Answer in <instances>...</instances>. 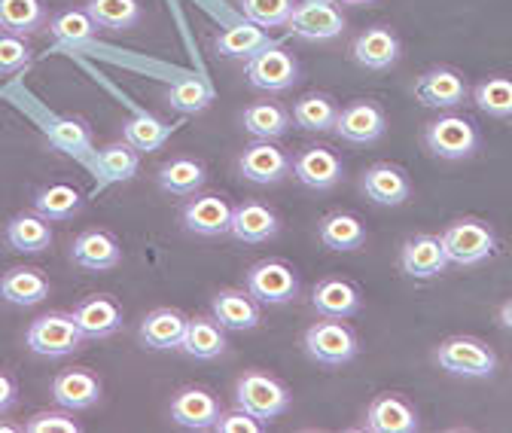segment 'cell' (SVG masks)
Returning a JSON list of instances; mask_svg holds the SVG:
<instances>
[{"mask_svg": "<svg viewBox=\"0 0 512 433\" xmlns=\"http://www.w3.org/2000/svg\"><path fill=\"white\" fill-rule=\"evenodd\" d=\"M424 144H427V150L433 156L458 162V159H470L479 150L482 138H479V129H476L473 119L448 113V116H439V119L427 122Z\"/></svg>", "mask_w": 512, "mask_h": 433, "instance_id": "obj_1", "label": "cell"}, {"mask_svg": "<svg viewBox=\"0 0 512 433\" xmlns=\"http://www.w3.org/2000/svg\"><path fill=\"white\" fill-rule=\"evenodd\" d=\"M235 400H238L241 409H247L260 421H272V418L287 412L290 391H287L284 382L263 373V369H250V373H244L238 379V385H235Z\"/></svg>", "mask_w": 512, "mask_h": 433, "instance_id": "obj_2", "label": "cell"}, {"mask_svg": "<svg viewBox=\"0 0 512 433\" xmlns=\"http://www.w3.org/2000/svg\"><path fill=\"white\" fill-rule=\"evenodd\" d=\"M25 339H28V348L40 357H68L80 351L86 342L74 315H64V312H49L31 321Z\"/></svg>", "mask_w": 512, "mask_h": 433, "instance_id": "obj_3", "label": "cell"}, {"mask_svg": "<svg viewBox=\"0 0 512 433\" xmlns=\"http://www.w3.org/2000/svg\"><path fill=\"white\" fill-rule=\"evenodd\" d=\"M442 244H445L448 260L470 269V266L485 263L494 254L497 235H494V229L488 223L467 217V220H455L442 232Z\"/></svg>", "mask_w": 512, "mask_h": 433, "instance_id": "obj_4", "label": "cell"}, {"mask_svg": "<svg viewBox=\"0 0 512 433\" xmlns=\"http://www.w3.org/2000/svg\"><path fill=\"white\" fill-rule=\"evenodd\" d=\"M305 351L320 366H342L357 357V336L348 324L324 318L305 330Z\"/></svg>", "mask_w": 512, "mask_h": 433, "instance_id": "obj_5", "label": "cell"}, {"mask_svg": "<svg viewBox=\"0 0 512 433\" xmlns=\"http://www.w3.org/2000/svg\"><path fill=\"white\" fill-rule=\"evenodd\" d=\"M436 363L452 376H470V379H485L497 369V354L470 336H452L436 348Z\"/></svg>", "mask_w": 512, "mask_h": 433, "instance_id": "obj_6", "label": "cell"}, {"mask_svg": "<svg viewBox=\"0 0 512 433\" xmlns=\"http://www.w3.org/2000/svg\"><path fill=\"white\" fill-rule=\"evenodd\" d=\"M244 77L253 89H263V92H287L296 86L299 80V61L281 49V46H266L256 55L247 58V68Z\"/></svg>", "mask_w": 512, "mask_h": 433, "instance_id": "obj_7", "label": "cell"}, {"mask_svg": "<svg viewBox=\"0 0 512 433\" xmlns=\"http://www.w3.org/2000/svg\"><path fill=\"white\" fill-rule=\"evenodd\" d=\"M247 290L256 302L284 305L299 296V275L284 260H260L247 272Z\"/></svg>", "mask_w": 512, "mask_h": 433, "instance_id": "obj_8", "label": "cell"}, {"mask_svg": "<svg viewBox=\"0 0 512 433\" xmlns=\"http://www.w3.org/2000/svg\"><path fill=\"white\" fill-rule=\"evenodd\" d=\"M345 16L336 0H302L293 7L287 28L302 40H333L345 31Z\"/></svg>", "mask_w": 512, "mask_h": 433, "instance_id": "obj_9", "label": "cell"}, {"mask_svg": "<svg viewBox=\"0 0 512 433\" xmlns=\"http://www.w3.org/2000/svg\"><path fill=\"white\" fill-rule=\"evenodd\" d=\"M384 129H388V116L369 98L351 101L336 119V135L348 144H372L384 135Z\"/></svg>", "mask_w": 512, "mask_h": 433, "instance_id": "obj_10", "label": "cell"}, {"mask_svg": "<svg viewBox=\"0 0 512 433\" xmlns=\"http://www.w3.org/2000/svg\"><path fill=\"white\" fill-rule=\"evenodd\" d=\"M467 95H470V86L464 74H458L455 68H430L415 83V98L424 107L452 110V107H461Z\"/></svg>", "mask_w": 512, "mask_h": 433, "instance_id": "obj_11", "label": "cell"}, {"mask_svg": "<svg viewBox=\"0 0 512 433\" xmlns=\"http://www.w3.org/2000/svg\"><path fill=\"white\" fill-rule=\"evenodd\" d=\"M238 171H241L244 180L269 187V183H278V180H284L293 171V162H290V156L278 144L256 141V144L244 147V153L238 159Z\"/></svg>", "mask_w": 512, "mask_h": 433, "instance_id": "obj_12", "label": "cell"}, {"mask_svg": "<svg viewBox=\"0 0 512 433\" xmlns=\"http://www.w3.org/2000/svg\"><path fill=\"white\" fill-rule=\"evenodd\" d=\"M220 415V400L205 388H180L171 397V421L186 430H211L217 427Z\"/></svg>", "mask_w": 512, "mask_h": 433, "instance_id": "obj_13", "label": "cell"}, {"mask_svg": "<svg viewBox=\"0 0 512 433\" xmlns=\"http://www.w3.org/2000/svg\"><path fill=\"white\" fill-rule=\"evenodd\" d=\"M363 193L369 202L384 205V208H397L412 196V180L403 168L391 165V162H375L366 168L363 174Z\"/></svg>", "mask_w": 512, "mask_h": 433, "instance_id": "obj_14", "label": "cell"}, {"mask_svg": "<svg viewBox=\"0 0 512 433\" xmlns=\"http://www.w3.org/2000/svg\"><path fill=\"white\" fill-rule=\"evenodd\" d=\"M448 254H445V244L442 235H412L403 251H400V266L409 278H436L448 269Z\"/></svg>", "mask_w": 512, "mask_h": 433, "instance_id": "obj_15", "label": "cell"}, {"mask_svg": "<svg viewBox=\"0 0 512 433\" xmlns=\"http://www.w3.org/2000/svg\"><path fill=\"white\" fill-rule=\"evenodd\" d=\"M293 174L305 183L308 190H333L345 174V165L330 147L311 144L293 159Z\"/></svg>", "mask_w": 512, "mask_h": 433, "instance_id": "obj_16", "label": "cell"}, {"mask_svg": "<svg viewBox=\"0 0 512 433\" xmlns=\"http://www.w3.org/2000/svg\"><path fill=\"white\" fill-rule=\"evenodd\" d=\"M52 397L61 409L71 412H83L92 409L101 400V379L92 373V369H61V373L52 379Z\"/></svg>", "mask_w": 512, "mask_h": 433, "instance_id": "obj_17", "label": "cell"}, {"mask_svg": "<svg viewBox=\"0 0 512 433\" xmlns=\"http://www.w3.org/2000/svg\"><path fill=\"white\" fill-rule=\"evenodd\" d=\"M71 257L86 272H110L122 260V247H119L113 232H107V229H86V232L77 235V241L71 247Z\"/></svg>", "mask_w": 512, "mask_h": 433, "instance_id": "obj_18", "label": "cell"}, {"mask_svg": "<svg viewBox=\"0 0 512 433\" xmlns=\"http://www.w3.org/2000/svg\"><path fill=\"white\" fill-rule=\"evenodd\" d=\"M74 321L86 339H107L122 330V305L107 293H92L74 308Z\"/></svg>", "mask_w": 512, "mask_h": 433, "instance_id": "obj_19", "label": "cell"}, {"mask_svg": "<svg viewBox=\"0 0 512 433\" xmlns=\"http://www.w3.org/2000/svg\"><path fill=\"white\" fill-rule=\"evenodd\" d=\"M232 205L226 196H196L183 208V226L196 235H226L232 229Z\"/></svg>", "mask_w": 512, "mask_h": 433, "instance_id": "obj_20", "label": "cell"}, {"mask_svg": "<svg viewBox=\"0 0 512 433\" xmlns=\"http://www.w3.org/2000/svg\"><path fill=\"white\" fill-rule=\"evenodd\" d=\"M354 61L360 68L366 71H388L391 65H397V58H400V37L391 31V28H384V25H372L366 28L354 46Z\"/></svg>", "mask_w": 512, "mask_h": 433, "instance_id": "obj_21", "label": "cell"}, {"mask_svg": "<svg viewBox=\"0 0 512 433\" xmlns=\"http://www.w3.org/2000/svg\"><path fill=\"white\" fill-rule=\"evenodd\" d=\"M418 424L415 406L400 394H378L366 409V427L375 433H412Z\"/></svg>", "mask_w": 512, "mask_h": 433, "instance_id": "obj_22", "label": "cell"}, {"mask_svg": "<svg viewBox=\"0 0 512 433\" xmlns=\"http://www.w3.org/2000/svg\"><path fill=\"white\" fill-rule=\"evenodd\" d=\"M311 305L320 318H336L345 321L360 312V290L345 278H324L314 287Z\"/></svg>", "mask_w": 512, "mask_h": 433, "instance_id": "obj_23", "label": "cell"}, {"mask_svg": "<svg viewBox=\"0 0 512 433\" xmlns=\"http://www.w3.org/2000/svg\"><path fill=\"white\" fill-rule=\"evenodd\" d=\"M189 318L177 308H156L141 324V342L153 351H174L183 348Z\"/></svg>", "mask_w": 512, "mask_h": 433, "instance_id": "obj_24", "label": "cell"}, {"mask_svg": "<svg viewBox=\"0 0 512 433\" xmlns=\"http://www.w3.org/2000/svg\"><path fill=\"white\" fill-rule=\"evenodd\" d=\"M244 244H263L278 235V214L263 202H244L232 211V229Z\"/></svg>", "mask_w": 512, "mask_h": 433, "instance_id": "obj_25", "label": "cell"}, {"mask_svg": "<svg viewBox=\"0 0 512 433\" xmlns=\"http://www.w3.org/2000/svg\"><path fill=\"white\" fill-rule=\"evenodd\" d=\"M211 312L226 330H253L260 324V302L250 296V290H220L211 299Z\"/></svg>", "mask_w": 512, "mask_h": 433, "instance_id": "obj_26", "label": "cell"}, {"mask_svg": "<svg viewBox=\"0 0 512 433\" xmlns=\"http://www.w3.org/2000/svg\"><path fill=\"white\" fill-rule=\"evenodd\" d=\"M0 296L10 305H40L49 296V278L40 269L16 266L0 278Z\"/></svg>", "mask_w": 512, "mask_h": 433, "instance_id": "obj_27", "label": "cell"}, {"mask_svg": "<svg viewBox=\"0 0 512 433\" xmlns=\"http://www.w3.org/2000/svg\"><path fill=\"white\" fill-rule=\"evenodd\" d=\"M156 177H159V187L171 196H196L205 187L208 171L199 159L177 156V159L165 162Z\"/></svg>", "mask_w": 512, "mask_h": 433, "instance_id": "obj_28", "label": "cell"}, {"mask_svg": "<svg viewBox=\"0 0 512 433\" xmlns=\"http://www.w3.org/2000/svg\"><path fill=\"white\" fill-rule=\"evenodd\" d=\"M7 241L13 251L19 254H40L52 244V229H49V220L40 217L37 211H25V214H16L10 223H7Z\"/></svg>", "mask_w": 512, "mask_h": 433, "instance_id": "obj_29", "label": "cell"}, {"mask_svg": "<svg viewBox=\"0 0 512 433\" xmlns=\"http://www.w3.org/2000/svg\"><path fill=\"white\" fill-rule=\"evenodd\" d=\"M226 327L217 318H192L186 324L183 351L196 360H214L226 351Z\"/></svg>", "mask_w": 512, "mask_h": 433, "instance_id": "obj_30", "label": "cell"}, {"mask_svg": "<svg viewBox=\"0 0 512 433\" xmlns=\"http://www.w3.org/2000/svg\"><path fill=\"white\" fill-rule=\"evenodd\" d=\"M290 113L275 104V101H256L244 110L241 122H244V129L253 135V138H260V141H275V138H284L287 129H290Z\"/></svg>", "mask_w": 512, "mask_h": 433, "instance_id": "obj_31", "label": "cell"}, {"mask_svg": "<svg viewBox=\"0 0 512 433\" xmlns=\"http://www.w3.org/2000/svg\"><path fill=\"white\" fill-rule=\"evenodd\" d=\"M339 107L324 92H308L293 104V122L305 132H330L336 129Z\"/></svg>", "mask_w": 512, "mask_h": 433, "instance_id": "obj_32", "label": "cell"}, {"mask_svg": "<svg viewBox=\"0 0 512 433\" xmlns=\"http://www.w3.org/2000/svg\"><path fill=\"white\" fill-rule=\"evenodd\" d=\"M80 208H83V193L71 187V183H49V187H43L34 196V211L49 223L71 220L74 214H80Z\"/></svg>", "mask_w": 512, "mask_h": 433, "instance_id": "obj_33", "label": "cell"}, {"mask_svg": "<svg viewBox=\"0 0 512 433\" xmlns=\"http://www.w3.org/2000/svg\"><path fill=\"white\" fill-rule=\"evenodd\" d=\"M46 25L43 0H0V31L4 34H37Z\"/></svg>", "mask_w": 512, "mask_h": 433, "instance_id": "obj_34", "label": "cell"}, {"mask_svg": "<svg viewBox=\"0 0 512 433\" xmlns=\"http://www.w3.org/2000/svg\"><path fill=\"white\" fill-rule=\"evenodd\" d=\"M320 241H324L330 251H357L366 241V226L357 214L336 211V214H327L324 223H320Z\"/></svg>", "mask_w": 512, "mask_h": 433, "instance_id": "obj_35", "label": "cell"}, {"mask_svg": "<svg viewBox=\"0 0 512 433\" xmlns=\"http://www.w3.org/2000/svg\"><path fill=\"white\" fill-rule=\"evenodd\" d=\"M43 132H46V138H49V144L55 150L68 153V156H86L92 150L89 129L74 116H52L43 126Z\"/></svg>", "mask_w": 512, "mask_h": 433, "instance_id": "obj_36", "label": "cell"}, {"mask_svg": "<svg viewBox=\"0 0 512 433\" xmlns=\"http://www.w3.org/2000/svg\"><path fill=\"white\" fill-rule=\"evenodd\" d=\"M86 13L104 31H132L141 22V0H89Z\"/></svg>", "mask_w": 512, "mask_h": 433, "instance_id": "obj_37", "label": "cell"}, {"mask_svg": "<svg viewBox=\"0 0 512 433\" xmlns=\"http://www.w3.org/2000/svg\"><path fill=\"white\" fill-rule=\"evenodd\" d=\"M266 46H272L269 37L263 34L260 25H253V22L250 25H229L214 40V49L223 58H250V55H256V52L266 49Z\"/></svg>", "mask_w": 512, "mask_h": 433, "instance_id": "obj_38", "label": "cell"}, {"mask_svg": "<svg viewBox=\"0 0 512 433\" xmlns=\"http://www.w3.org/2000/svg\"><path fill=\"white\" fill-rule=\"evenodd\" d=\"M168 135H171V126H168L165 119L153 116V113H138V116H132L122 126V138L132 144L138 153L159 150L168 141Z\"/></svg>", "mask_w": 512, "mask_h": 433, "instance_id": "obj_39", "label": "cell"}, {"mask_svg": "<svg viewBox=\"0 0 512 433\" xmlns=\"http://www.w3.org/2000/svg\"><path fill=\"white\" fill-rule=\"evenodd\" d=\"M95 165L107 180H132L141 168V153L132 144H107L95 153Z\"/></svg>", "mask_w": 512, "mask_h": 433, "instance_id": "obj_40", "label": "cell"}, {"mask_svg": "<svg viewBox=\"0 0 512 433\" xmlns=\"http://www.w3.org/2000/svg\"><path fill=\"white\" fill-rule=\"evenodd\" d=\"M473 101L482 113L494 119L512 116V80L509 77H488L473 89Z\"/></svg>", "mask_w": 512, "mask_h": 433, "instance_id": "obj_41", "label": "cell"}, {"mask_svg": "<svg viewBox=\"0 0 512 433\" xmlns=\"http://www.w3.org/2000/svg\"><path fill=\"white\" fill-rule=\"evenodd\" d=\"M49 31L58 43H89L98 31L95 19L86 10H64L49 22Z\"/></svg>", "mask_w": 512, "mask_h": 433, "instance_id": "obj_42", "label": "cell"}, {"mask_svg": "<svg viewBox=\"0 0 512 433\" xmlns=\"http://www.w3.org/2000/svg\"><path fill=\"white\" fill-rule=\"evenodd\" d=\"M211 98H214L211 86L199 77H183L168 89V104L177 113H202L211 104Z\"/></svg>", "mask_w": 512, "mask_h": 433, "instance_id": "obj_43", "label": "cell"}, {"mask_svg": "<svg viewBox=\"0 0 512 433\" xmlns=\"http://www.w3.org/2000/svg\"><path fill=\"white\" fill-rule=\"evenodd\" d=\"M293 0H241L244 16L260 28H281L293 16Z\"/></svg>", "mask_w": 512, "mask_h": 433, "instance_id": "obj_44", "label": "cell"}, {"mask_svg": "<svg viewBox=\"0 0 512 433\" xmlns=\"http://www.w3.org/2000/svg\"><path fill=\"white\" fill-rule=\"evenodd\" d=\"M31 46L25 37L19 34H0V77H10V74H19L31 65Z\"/></svg>", "mask_w": 512, "mask_h": 433, "instance_id": "obj_45", "label": "cell"}, {"mask_svg": "<svg viewBox=\"0 0 512 433\" xmlns=\"http://www.w3.org/2000/svg\"><path fill=\"white\" fill-rule=\"evenodd\" d=\"M28 433H80V424L74 421L71 409L64 412H34L25 421Z\"/></svg>", "mask_w": 512, "mask_h": 433, "instance_id": "obj_46", "label": "cell"}, {"mask_svg": "<svg viewBox=\"0 0 512 433\" xmlns=\"http://www.w3.org/2000/svg\"><path fill=\"white\" fill-rule=\"evenodd\" d=\"M214 430H223V433H260L263 430V421L238 406L235 412H223Z\"/></svg>", "mask_w": 512, "mask_h": 433, "instance_id": "obj_47", "label": "cell"}, {"mask_svg": "<svg viewBox=\"0 0 512 433\" xmlns=\"http://www.w3.org/2000/svg\"><path fill=\"white\" fill-rule=\"evenodd\" d=\"M16 397H19V388H16V379L10 373L0 369V415L10 412L16 406Z\"/></svg>", "mask_w": 512, "mask_h": 433, "instance_id": "obj_48", "label": "cell"}, {"mask_svg": "<svg viewBox=\"0 0 512 433\" xmlns=\"http://www.w3.org/2000/svg\"><path fill=\"white\" fill-rule=\"evenodd\" d=\"M500 324H503L506 330H512V299H506V302L500 305Z\"/></svg>", "mask_w": 512, "mask_h": 433, "instance_id": "obj_49", "label": "cell"}, {"mask_svg": "<svg viewBox=\"0 0 512 433\" xmlns=\"http://www.w3.org/2000/svg\"><path fill=\"white\" fill-rule=\"evenodd\" d=\"M336 4H351V7H366V4H375V0H336Z\"/></svg>", "mask_w": 512, "mask_h": 433, "instance_id": "obj_50", "label": "cell"}, {"mask_svg": "<svg viewBox=\"0 0 512 433\" xmlns=\"http://www.w3.org/2000/svg\"><path fill=\"white\" fill-rule=\"evenodd\" d=\"M16 430H22L19 424H7V421H0V433H16Z\"/></svg>", "mask_w": 512, "mask_h": 433, "instance_id": "obj_51", "label": "cell"}]
</instances>
